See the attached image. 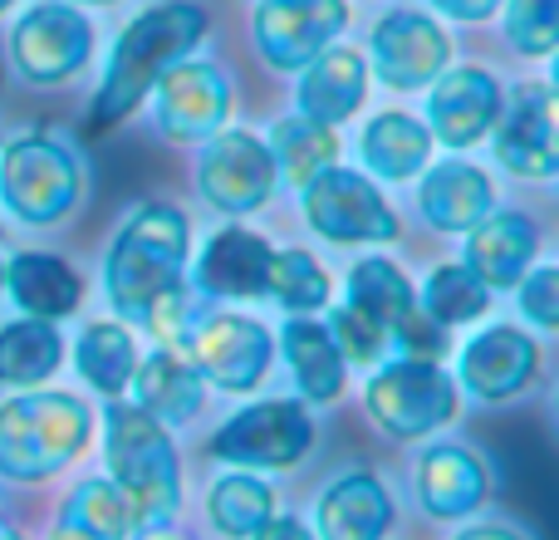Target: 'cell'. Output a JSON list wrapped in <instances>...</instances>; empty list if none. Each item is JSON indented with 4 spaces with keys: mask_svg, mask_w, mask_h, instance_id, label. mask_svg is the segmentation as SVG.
I'll return each instance as SVG.
<instances>
[{
    "mask_svg": "<svg viewBox=\"0 0 559 540\" xmlns=\"http://www.w3.org/2000/svg\"><path fill=\"white\" fill-rule=\"evenodd\" d=\"M251 540H314V531H309V521H299V516H280L275 512Z\"/></svg>",
    "mask_w": 559,
    "mask_h": 540,
    "instance_id": "cell-41",
    "label": "cell"
},
{
    "mask_svg": "<svg viewBox=\"0 0 559 540\" xmlns=\"http://www.w3.org/2000/svg\"><path fill=\"white\" fill-rule=\"evenodd\" d=\"M348 30V0H261L255 49L280 74H299Z\"/></svg>",
    "mask_w": 559,
    "mask_h": 540,
    "instance_id": "cell-14",
    "label": "cell"
},
{
    "mask_svg": "<svg viewBox=\"0 0 559 540\" xmlns=\"http://www.w3.org/2000/svg\"><path fill=\"white\" fill-rule=\"evenodd\" d=\"M10 5H15V0H0V15H5V10H10Z\"/></svg>",
    "mask_w": 559,
    "mask_h": 540,
    "instance_id": "cell-48",
    "label": "cell"
},
{
    "mask_svg": "<svg viewBox=\"0 0 559 540\" xmlns=\"http://www.w3.org/2000/svg\"><path fill=\"white\" fill-rule=\"evenodd\" d=\"M74 5H114V0H74Z\"/></svg>",
    "mask_w": 559,
    "mask_h": 540,
    "instance_id": "cell-47",
    "label": "cell"
},
{
    "mask_svg": "<svg viewBox=\"0 0 559 540\" xmlns=\"http://www.w3.org/2000/svg\"><path fill=\"white\" fill-rule=\"evenodd\" d=\"M491 467L466 443H427L413 467V492L432 521H466L491 502Z\"/></svg>",
    "mask_w": 559,
    "mask_h": 540,
    "instance_id": "cell-18",
    "label": "cell"
},
{
    "mask_svg": "<svg viewBox=\"0 0 559 540\" xmlns=\"http://www.w3.org/2000/svg\"><path fill=\"white\" fill-rule=\"evenodd\" d=\"M128 403L143 408L163 427H187L206 408V378L177 344H157L153 354L138 359L133 384H128Z\"/></svg>",
    "mask_w": 559,
    "mask_h": 540,
    "instance_id": "cell-22",
    "label": "cell"
},
{
    "mask_svg": "<svg viewBox=\"0 0 559 540\" xmlns=\"http://www.w3.org/2000/svg\"><path fill=\"white\" fill-rule=\"evenodd\" d=\"M368 98V59L348 45H329L319 59L299 69L295 84V114L314 118L324 128H338L364 108Z\"/></svg>",
    "mask_w": 559,
    "mask_h": 540,
    "instance_id": "cell-24",
    "label": "cell"
},
{
    "mask_svg": "<svg viewBox=\"0 0 559 540\" xmlns=\"http://www.w3.org/2000/svg\"><path fill=\"white\" fill-rule=\"evenodd\" d=\"M45 540H94V536H88V531H79V526H69L64 516H59V521L49 526V536H45Z\"/></svg>",
    "mask_w": 559,
    "mask_h": 540,
    "instance_id": "cell-43",
    "label": "cell"
},
{
    "mask_svg": "<svg viewBox=\"0 0 559 540\" xmlns=\"http://www.w3.org/2000/svg\"><path fill=\"white\" fill-rule=\"evenodd\" d=\"M206 10L192 5V0H157L143 15H133L118 35L114 55L104 64V79H98V94L88 104V128L104 133V128H118L128 114H138V104H147V94L157 89V79L173 64L192 59V49L202 45L206 35Z\"/></svg>",
    "mask_w": 559,
    "mask_h": 540,
    "instance_id": "cell-2",
    "label": "cell"
},
{
    "mask_svg": "<svg viewBox=\"0 0 559 540\" xmlns=\"http://www.w3.org/2000/svg\"><path fill=\"white\" fill-rule=\"evenodd\" d=\"M104 477L133 502L138 536L167 531L182 512V457L173 427L147 418L128 398L104 403Z\"/></svg>",
    "mask_w": 559,
    "mask_h": 540,
    "instance_id": "cell-3",
    "label": "cell"
},
{
    "mask_svg": "<svg viewBox=\"0 0 559 540\" xmlns=\"http://www.w3.org/2000/svg\"><path fill=\"white\" fill-rule=\"evenodd\" d=\"M64 521L94 540H138V512L108 477H84L64 502Z\"/></svg>",
    "mask_w": 559,
    "mask_h": 540,
    "instance_id": "cell-34",
    "label": "cell"
},
{
    "mask_svg": "<svg viewBox=\"0 0 559 540\" xmlns=\"http://www.w3.org/2000/svg\"><path fill=\"white\" fill-rule=\"evenodd\" d=\"M393 526L397 502L373 467H348V472L329 477L309 512L314 540H388Z\"/></svg>",
    "mask_w": 559,
    "mask_h": 540,
    "instance_id": "cell-19",
    "label": "cell"
},
{
    "mask_svg": "<svg viewBox=\"0 0 559 540\" xmlns=\"http://www.w3.org/2000/svg\"><path fill=\"white\" fill-rule=\"evenodd\" d=\"M329 295H334V280H329V270L319 266L314 251H305V246L275 251L265 300H275L285 315H319L329 305Z\"/></svg>",
    "mask_w": 559,
    "mask_h": 540,
    "instance_id": "cell-35",
    "label": "cell"
},
{
    "mask_svg": "<svg viewBox=\"0 0 559 540\" xmlns=\"http://www.w3.org/2000/svg\"><path fill=\"white\" fill-rule=\"evenodd\" d=\"M545 349L525 325H481L456 349V388L476 403H511L540 378Z\"/></svg>",
    "mask_w": 559,
    "mask_h": 540,
    "instance_id": "cell-11",
    "label": "cell"
},
{
    "mask_svg": "<svg viewBox=\"0 0 559 540\" xmlns=\"http://www.w3.org/2000/svg\"><path fill=\"white\" fill-rule=\"evenodd\" d=\"M265 148H271V157H275L280 183H289L299 192V187L314 183L324 167L338 163V128H324L305 114H289L271 128Z\"/></svg>",
    "mask_w": 559,
    "mask_h": 540,
    "instance_id": "cell-32",
    "label": "cell"
},
{
    "mask_svg": "<svg viewBox=\"0 0 559 540\" xmlns=\"http://www.w3.org/2000/svg\"><path fill=\"white\" fill-rule=\"evenodd\" d=\"M550 84L559 89V49H555V55H550Z\"/></svg>",
    "mask_w": 559,
    "mask_h": 540,
    "instance_id": "cell-45",
    "label": "cell"
},
{
    "mask_svg": "<svg viewBox=\"0 0 559 540\" xmlns=\"http://www.w3.org/2000/svg\"><path fill=\"white\" fill-rule=\"evenodd\" d=\"M417 212L432 232L442 236H466L496 212V183L486 167L447 157V163H427L417 177Z\"/></svg>",
    "mask_w": 559,
    "mask_h": 540,
    "instance_id": "cell-21",
    "label": "cell"
},
{
    "mask_svg": "<svg viewBox=\"0 0 559 540\" xmlns=\"http://www.w3.org/2000/svg\"><path fill=\"white\" fill-rule=\"evenodd\" d=\"M88 55H94V25L64 0L29 5L10 30V59L29 84H64L88 64Z\"/></svg>",
    "mask_w": 559,
    "mask_h": 540,
    "instance_id": "cell-12",
    "label": "cell"
},
{
    "mask_svg": "<svg viewBox=\"0 0 559 540\" xmlns=\"http://www.w3.org/2000/svg\"><path fill=\"white\" fill-rule=\"evenodd\" d=\"M69 344L49 319H10L0 325V388H45L59 374Z\"/></svg>",
    "mask_w": 559,
    "mask_h": 540,
    "instance_id": "cell-29",
    "label": "cell"
},
{
    "mask_svg": "<svg viewBox=\"0 0 559 540\" xmlns=\"http://www.w3.org/2000/svg\"><path fill=\"white\" fill-rule=\"evenodd\" d=\"M271 261H275L271 236H261L255 226L231 222L206 236L202 256L192 266V280L212 300H265V290H271Z\"/></svg>",
    "mask_w": 559,
    "mask_h": 540,
    "instance_id": "cell-20",
    "label": "cell"
},
{
    "mask_svg": "<svg viewBox=\"0 0 559 540\" xmlns=\"http://www.w3.org/2000/svg\"><path fill=\"white\" fill-rule=\"evenodd\" d=\"M501 79L481 64H447L432 79V94H427V133L432 143L466 153V148L486 143L501 124Z\"/></svg>",
    "mask_w": 559,
    "mask_h": 540,
    "instance_id": "cell-15",
    "label": "cell"
},
{
    "mask_svg": "<svg viewBox=\"0 0 559 540\" xmlns=\"http://www.w3.org/2000/svg\"><path fill=\"white\" fill-rule=\"evenodd\" d=\"M329 334H334L338 354H344V364H383L388 354V334L373 325V319H364L358 309H348L344 300L334 305V315L324 319Z\"/></svg>",
    "mask_w": 559,
    "mask_h": 540,
    "instance_id": "cell-37",
    "label": "cell"
},
{
    "mask_svg": "<svg viewBox=\"0 0 559 540\" xmlns=\"http://www.w3.org/2000/svg\"><path fill=\"white\" fill-rule=\"evenodd\" d=\"M496 163L511 177L525 183H545L559 173V89L555 84H525L501 108L496 124Z\"/></svg>",
    "mask_w": 559,
    "mask_h": 540,
    "instance_id": "cell-17",
    "label": "cell"
},
{
    "mask_svg": "<svg viewBox=\"0 0 559 540\" xmlns=\"http://www.w3.org/2000/svg\"><path fill=\"white\" fill-rule=\"evenodd\" d=\"M192 216L177 202H143L128 212L104 251V295L123 325H138L157 344H177L197 319L187 295Z\"/></svg>",
    "mask_w": 559,
    "mask_h": 540,
    "instance_id": "cell-1",
    "label": "cell"
},
{
    "mask_svg": "<svg viewBox=\"0 0 559 540\" xmlns=\"http://www.w3.org/2000/svg\"><path fill=\"white\" fill-rule=\"evenodd\" d=\"M0 540H25V536H20V531H10V526L0 521Z\"/></svg>",
    "mask_w": 559,
    "mask_h": 540,
    "instance_id": "cell-46",
    "label": "cell"
},
{
    "mask_svg": "<svg viewBox=\"0 0 559 540\" xmlns=\"http://www.w3.org/2000/svg\"><path fill=\"white\" fill-rule=\"evenodd\" d=\"M299 212L309 232L329 246H388L403 236V216L358 167H324L314 183L299 187Z\"/></svg>",
    "mask_w": 559,
    "mask_h": 540,
    "instance_id": "cell-8",
    "label": "cell"
},
{
    "mask_svg": "<svg viewBox=\"0 0 559 540\" xmlns=\"http://www.w3.org/2000/svg\"><path fill=\"white\" fill-rule=\"evenodd\" d=\"M177 349L192 359L197 374L216 394H255L275 364V334L255 315H241V309L197 315L187 325V334L177 339Z\"/></svg>",
    "mask_w": 559,
    "mask_h": 540,
    "instance_id": "cell-9",
    "label": "cell"
},
{
    "mask_svg": "<svg viewBox=\"0 0 559 540\" xmlns=\"http://www.w3.org/2000/svg\"><path fill=\"white\" fill-rule=\"evenodd\" d=\"M388 349H393L397 359H447V349H452V329H442L432 315H423V309H407L403 319H397L393 329H388Z\"/></svg>",
    "mask_w": 559,
    "mask_h": 540,
    "instance_id": "cell-38",
    "label": "cell"
},
{
    "mask_svg": "<svg viewBox=\"0 0 559 540\" xmlns=\"http://www.w3.org/2000/svg\"><path fill=\"white\" fill-rule=\"evenodd\" d=\"M373 55V79L397 94L427 89L447 64H452V35L423 10H388L368 39Z\"/></svg>",
    "mask_w": 559,
    "mask_h": 540,
    "instance_id": "cell-16",
    "label": "cell"
},
{
    "mask_svg": "<svg viewBox=\"0 0 559 540\" xmlns=\"http://www.w3.org/2000/svg\"><path fill=\"white\" fill-rule=\"evenodd\" d=\"M358 157L378 183H413L432 163V133L423 118L403 114V108H383L358 133Z\"/></svg>",
    "mask_w": 559,
    "mask_h": 540,
    "instance_id": "cell-27",
    "label": "cell"
},
{
    "mask_svg": "<svg viewBox=\"0 0 559 540\" xmlns=\"http://www.w3.org/2000/svg\"><path fill=\"white\" fill-rule=\"evenodd\" d=\"M5 295L15 300V309L25 319H59L79 315L84 305V275L49 251H20L15 261H5Z\"/></svg>",
    "mask_w": 559,
    "mask_h": 540,
    "instance_id": "cell-26",
    "label": "cell"
},
{
    "mask_svg": "<svg viewBox=\"0 0 559 540\" xmlns=\"http://www.w3.org/2000/svg\"><path fill=\"white\" fill-rule=\"evenodd\" d=\"M319 443V423L305 398H261L246 403L206 437V457L241 472H289Z\"/></svg>",
    "mask_w": 559,
    "mask_h": 540,
    "instance_id": "cell-6",
    "label": "cell"
},
{
    "mask_svg": "<svg viewBox=\"0 0 559 540\" xmlns=\"http://www.w3.org/2000/svg\"><path fill=\"white\" fill-rule=\"evenodd\" d=\"M147 98H153L157 133L173 143H206L231 124V79L206 59L173 64Z\"/></svg>",
    "mask_w": 559,
    "mask_h": 540,
    "instance_id": "cell-13",
    "label": "cell"
},
{
    "mask_svg": "<svg viewBox=\"0 0 559 540\" xmlns=\"http://www.w3.org/2000/svg\"><path fill=\"white\" fill-rule=\"evenodd\" d=\"M138 359V334L123 319H88L74 339V368L98 398H123Z\"/></svg>",
    "mask_w": 559,
    "mask_h": 540,
    "instance_id": "cell-28",
    "label": "cell"
},
{
    "mask_svg": "<svg viewBox=\"0 0 559 540\" xmlns=\"http://www.w3.org/2000/svg\"><path fill=\"white\" fill-rule=\"evenodd\" d=\"M275 512H280V496L261 472L231 467V472H222L206 486V526L222 540H251Z\"/></svg>",
    "mask_w": 559,
    "mask_h": 540,
    "instance_id": "cell-30",
    "label": "cell"
},
{
    "mask_svg": "<svg viewBox=\"0 0 559 540\" xmlns=\"http://www.w3.org/2000/svg\"><path fill=\"white\" fill-rule=\"evenodd\" d=\"M501 25L515 55H555L559 49V0H506Z\"/></svg>",
    "mask_w": 559,
    "mask_h": 540,
    "instance_id": "cell-36",
    "label": "cell"
},
{
    "mask_svg": "<svg viewBox=\"0 0 559 540\" xmlns=\"http://www.w3.org/2000/svg\"><path fill=\"white\" fill-rule=\"evenodd\" d=\"M364 408L383 437L417 443V437H432L456 423L462 388H456L452 368L432 364V359H383L368 374Z\"/></svg>",
    "mask_w": 559,
    "mask_h": 540,
    "instance_id": "cell-5",
    "label": "cell"
},
{
    "mask_svg": "<svg viewBox=\"0 0 559 540\" xmlns=\"http://www.w3.org/2000/svg\"><path fill=\"white\" fill-rule=\"evenodd\" d=\"M0 290H5V261H0Z\"/></svg>",
    "mask_w": 559,
    "mask_h": 540,
    "instance_id": "cell-49",
    "label": "cell"
},
{
    "mask_svg": "<svg viewBox=\"0 0 559 540\" xmlns=\"http://www.w3.org/2000/svg\"><path fill=\"white\" fill-rule=\"evenodd\" d=\"M94 437V408L69 388H20L0 403V482L39 486L69 472Z\"/></svg>",
    "mask_w": 559,
    "mask_h": 540,
    "instance_id": "cell-4",
    "label": "cell"
},
{
    "mask_svg": "<svg viewBox=\"0 0 559 540\" xmlns=\"http://www.w3.org/2000/svg\"><path fill=\"white\" fill-rule=\"evenodd\" d=\"M275 359H285L289 378H295V394L305 398L309 408H329L344 398L348 364H344V354H338L324 319L289 315L275 334Z\"/></svg>",
    "mask_w": 559,
    "mask_h": 540,
    "instance_id": "cell-23",
    "label": "cell"
},
{
    "mask_svg": "<svg viewBox=\"0 0 559 540\" xmlns=\"http://www.w3.org/2000/svg\"><path fill=\"white\" fill-rule=\"evenodd\" d=\"M417 309L432 315L442 329H462V325L486 319V309H491V290L466 270V261H442V266L427 270L423 290H417Z\"/></svg>",
    "mask_w": 559,
    "mask_h": 540,
    "instance_id": "cell-33",
    "label": "cell"
},
{
    "mask_svg": "<svg viewBox=\"0 0 559 540\" xmlns=\"http://www.w3.org/2000/svg\"><path fill=\"white\" fill-rule=\"evenodd\" d=\"M555 183H559V173H555Z\"/></svg>",
    "mask_w": 559,
    "mask_h": 540,
    "instance_id": "cell-51",
    "label": "cell"
},
{
    "mask_svg": "<svg viewBox=\"0 0 559 540\" xmlns=\"http://www.w3.org/2000/svg\"><path fill=\"white\" fill-rule=\"evenodd\" d=\"M275 187L280 173L265 138L246 133V128H222L216 138H206L202 157H197V192L212 212L241 222L271 202Z\"/></svg>",
    "mask_w": 559,
    "mask_h": 540,
    "instance_id": "cell-10",
    "label": "cell"
},
{
    "mask_svg": "<svg viewBox=\"0 0 559 540\" xmlns=\"http://www.w3.org/2000/svg\"><path fill=\"white\" fill-rule=\"evenodd\" d=\"M452 540H531V536L506 526V521H476V526H462Z\"/></svg>",
    "mask_w": 559,
    "mask_h": 540,
    "instance_id": "cell-42",
    "label": "cell"
},
{
    "mask_svg": "<svg viewBox=\"0 0 559 540\" xmlns=\"http://www.w3.org/2000/svg\"><path fill=\"white\" fill-rule=\"evenodd\" d=\"M437 10H442L447 20H462V25H481V20H491L496 10L506 5V0H432Z\"/></svg>",
    "mask_w": 559,
    "mask_h": 540,
    "instance_id": "cell-40",
    "label": "cell"
},
{
    "mask_svg": "<svg viewBox=\"0 0 559 540\" xmlns=\"http://www.w3.org/2000/svg\"><path fill=\"white\" fill-rule=\"evenodd\" d=\"M540 256V232L525 212H491L481 226L466 232V270L481 280L486 290H515V280L535 266Z\"/></svg>",
    "mask_w": 559,
    "mask_h": 540,
    "instance_id": "cell-25",
    "label": "cell"
},
{
    "mask_svg": "<svg viewBox=\"0 0 559 540\" xmlns=\"http://www.w3.org/2000/svg\"><path fill=\"white\" fill-rule=\"evenodd\" d=\"M84 197V167L59 138L25 133L0 153V207L20 226H55Z\"/></svg>",
    "mask_w": 559,
    "mask_h": 540,
    "instance_id": "cell-7",
    "label": "cell"
},
{
    "mask_svg": "<svg viewBox=\"0 0 559 540\" xmlns=\"http://www.w3.org/2000/svg\"><path fill=\"white\" fill-rule=\"evenodd\" d=\"M344 305L358 309L364 319H373L378 329H393L397 319L407 315V309L417 305V290L413 280H407V270L393 261V256H364V261L348 266L344 275Z\"/></svg>",
    "mask_w": 559,
    "mask_h": 540,
    "instance_id": "cell-31",
    "label": "cell"
},
{
    "mask_svg": "<svg viewBox=\"0 0 559 540\" xmlns=\"http://www.w3.org/2000/svg\"><path fill=\"white\" fill-rule=\"evenodd\" d=\"M515 309L535 329H559V266H531L515 280Z\"/></svg>",
    "mask_w": 559,
    "mask_h": 540,
    "instance_id": "cell-39",
    "label": "cell"
},
{
    "mask_svg": "<svg viewBox=\"0 0 559 540\" xmlns=\"http://www.w3.org/2000/svg\"><path fill=\"white\" fill-rule=\"evenodd\" d=\"M555 418H559V388H555Z\"/></svg>",
    "mask_w": 559,
    "mask_h": 540,
    "instance_id": "cell-50",
    "label": "cell"
},
{
    "mask_svg": "<svg viewBox=\"0 0 559 540\" xmlns=\"http://www.w3.org/2000/svg\"><path fill=\"white\" fill-rule=\"evenodd\" d=\"M138 540H177V536H173V526H167V531H143Z\"/></svg>",
    "mask_w": 559,
    "mask_h": 540,
    "instance_id": "cell-44",
    "label": "cell"
}]
</instances>
